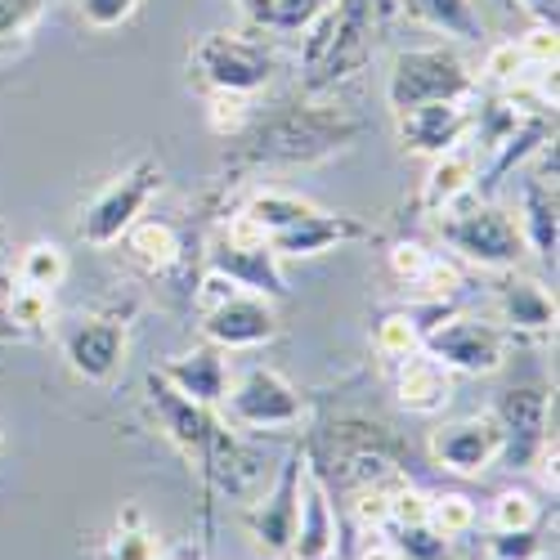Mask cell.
Here are the masks:
<instances>
[{"label": "cell", "mask_w": 560, "mask_h": 560, "mask_svg": "<svg viewBox=\"0 0 560 560\" xmlns=\"http://www.w3.org/2000/svg\"><path fill=\"white\" fill-rule=\"evenodd\" d=\"M363 121L332 104H288L252 117L224 149L229 175H260V171H301L318 166L363 139Z\"/></svg>", "instance_id": "6da1fadb"}, {"label": "cell", "mask_w": 560, "mask_h": 560, "mask_svg": "<svg viewBox=\"0 0 560 560\" xmlns=\"http://www.w3.org/2000/svg\"><path fill=\"white\" fill-rule=\"evenodd\" d=\"M395 0H328L310 27L301 32L296 72L305 95H332L346 81H354L390 27Z\"/></svg>", "instance_id": "7a4b0ae2"}, {"label": "cell", "mask_w": 560, "mask_h": 560, "mask_svg": "<svg viewBox=\"0 0 560 560\" xmlns=\"http://www.w3.org/2000/svg\"><path fill=\"white\" fill-rule=\"evenodd\" d=\"M305 457L314 466V476L323 485H337L341 493L363 489V485H395L408 480V457L412 448L372 417H337L318 435L301 440Z\"/></svg>", "instance_id": "3957f363"}, {"label": "cell", "mask_w": 560, "mask_h": 560, "mask_svg": "<svg viewBox=\"0 0 560 560\" xmlns=\"http://www.w3.org/2000/svg\"><path fill=\"white\" fill-rule=\"evenodd\" d=\"M149 408L158 417L162 435L179 448V457L198 466V480H202V498H207V525H211V498L224 489L233 493L238 489V476L247 471V457L238 453V444H233V435L224 431V422L215 417V408L207 404H194L184 399L175 386H166L158 372H149Z\"/></svg>", "instance_id": "277c9868"}, {"label": "cell", "mask_w": 560, "mask_h": 560, "mask_svg": "<svg viewBox=\"0 0 560 560\" xmlns=\"http://www.w3.org/2000/svg\"><path fill=\"white\" fill-rule=\"evenodd\" d=\"M440 238L453 247V256H462L466 265H480L493 273H506L525 260V238L521 224L506 207H498L493 198H466L448 211L435 215Z\"/></svg>", "instance_id": "5b68a950"}, {"label": "cell", "mask_w": 560, "mask_h": 560, "mask_svg": "<svg viewBox=\"0 0 560 560\" xmlns=\"http://www.w3.org/2000/svg\"><path fill=\"white\" fill-rule=\"evenodd\" d=\"M480 81L471 77L466 59L453 45H412L399 50L390 63V81H386V100L395 113L422 108V104H471Z\"/></svg>", "instance_id": "8992f818"}, {"label": "cell", "mask_w": 560, "mask_h": 560, "mask_svg": "<svg viewBox=\"0 0 560 560\" xmlns=\"http://www.w3.org/2000/svg\"><path fill=\"white\" fill-rule=\"evenodd\" d=\"M162 194V166L153 158L130 162L121 175H113L104 189L90 198L77 215V238L85 247H117L126 238V229L149 211V202Z\"/></svg>", "instance_id": "52a82bcc"}, {"label": "cell", "mask_w": 560, "mask_h": 560, "mask_svg": "<svg viewBox=\"0 0 560 560\" xmlns=\"http://www.w3.org/2000/svg\"><path fill=\"white\" fill-rule=\"evenodd\" d=\"M189 72L207 90H224V95H256L273 81V50L260 36L247 32H207L189 50Z\"/></svg>", "instance_id": "ba28073f"}, {"label": "cell", "mask_w": 560, "mask_h": 560, "mask_svg": "<svg viewBox=\"0 0 560 560\" xmlns=\"http://www.w3.org/2000/svg\"><path fill=\"white\" fill-rule=\"evenodd\" d=\"M224 417L238 431H292L305 422V395L273 368H247L224 390Z\"/></svg>", "instance_id": "9c48e42d"}, {"label": "cell", "mask_w": 560, "mask_h": 560, "mask_svg": "<svg viewBox=\"0 0 560 560\" xmlns=\"http://www.w3.org/2000/svg\"><path fill=\"white\" fill-rule=\"evenodd\" d=\"M493 422L502 431L498 462L506 471H525L542 457V448L556 440L551 435V395L542 386H516L493 404Z\"/></svg>", "instance_id": "30bf717a"}, {"label": "cell", "mask_w": 560, "mask_h": 560, "mask_svg": "<svg viewBox=\"0 0 560 560\" xmlns=\"http://www.w3.org/2000/svg\"><path fill=\"white\" fill-rule=\"evenodd\" d=\"M506 332L498 323L485 318H466V314H448L440 328L422 341V350L444 363L448 372H462V377H493V372L506 363Z\"/></svg>", "instance_id": "8fae6325"}, {"label": "cell", "mask_w": 560, "mask_h": 560, "mask_svg": "<svg viewBox=\"0 0 560 560\" xmlns=\"http://www.w3.org/2000/svg\"><path fill=\"white\" fill-rule=\"evenodd\" d=\"M301 476H305V444H296L283 466H278L273 489L247 511V534L265 556H288L296 538V511H301Z\"/></svg>", "instance_id": "7c38bea8"}, {"label": "cell", "mask_w": 560, "mask_h": 560, "mask_svg": "<svg viewBox=\"0 0 560 560\" xmlns=\"http://www.w3.org/2000/svg\"><path fill=\"white\" fill-rule=\"evenodd\" d=\"M202 337L207 346L233 354V350H260L278 337V314L273 301L252 292H229L215 305L202 310Z\"/></svg>", "instance_id": "4fadbf2b"}, {"label": "cell", "mask_w": 560, "mask_h": 560, "mask_svg": "<svg viewBox=\"0 0 560 560\" xmlns=\"http://www.w3.org/2000/svg\"><path fill=\"white\" fill-rule=\"evenodd\" d=\"M63 359L81 382H113L126 359V314H81L63 332Z\"/></svg>", "instance_id": "5bb4252c"}, {"label": "cell", "mask_w": 560, "mask_h": 560, "mask_svg": "<svg viewBox=\"0 0 560 560\" xmlns=\"http://www.w3.org/2000/svg\"><path fill=\"white\" fill-rule=\"evenodd\" d=\"M502 448V431L493 422V412L485 417H457L431 431V457L453 476H485L498 462Z\"/></svg>", "instance_id": "9a60e30c"}, {"label": "cell", "mask_w": 560, "mask_h": 560, "mask_svg": "<svg viewBox=\"0 0 560 560\" xmlns=\"http://www.w3.org/2000/svg\"><path fill=\"white\" fill-rule=\"evenodd\" d=\"M471 104H422V108L395 113L399 117V144H404V153H412V158H440L448 149H462L466 135L476 130V108Z\"/></svg>", "instance_id": "2e32d148"}, {"label": "cell", "mask_w": 560, "mask_h": 560, "mask_svg": "<svg viewBox=\"0 0 560 560\" xmlns=\"http://www.w3.org/2000/svg\"><path fill=\"white\" fill-rule=\"evenodd\" d=\"M207 269L229 278L238 292H252L265 301H288V273H283V260L269 252V243L238 247V243L215 238L207 252Z\"/></svg>", "instance_id": "e0dca14e"}, {"label": "cell", "mask_w": 560, "mask_h": 560, "mask_svg": "<svg viewBox=\"0 0 560 560\" xmlns=\"http://www.w3.org/2000/svg\"><path fill=\"white\" fill-rule=\"evenodd\" d=\"M363 238H368V224H359L354 215L314 207V211L301 215L296 224L269 233V252H273L278 260H305V256H323V252H332V247L363 243Z\"/></svg>", "instance_id": "ac0fdd59"}, {"label": "cell", "mask_w": 560, "mask_h": 560, "mask_svg": "<svg viewBox=\"0 0 560 560\" xmlns=\"http://www.w3.org/2000/svg\"><path fill=\"white\" fill-rule=\"evenodd\" d=\"M337 506L332 489L314 476V466L305 457V476H301V511H296V538H292V560H332L337 556Z\"/></svg>", "instance_id": "d6986e66"}, {"label": "cell", "mask_w": 560, "mask_h": 560, "mask_svg": "<svg viewBox=\"0 0 560 560\" xmlns=\"http://www.w3.org/2000/svg\"><path fill=\"white\" fill-rule=\"evenodd\" d=\"M498 328L506 337H547L556 332V301L547 296L542 283L521 278L516 269H506V278L498 283Z\"/></svg>", "instance_id": "ffe728a7"}, {"label": "cell", "mask_w": 560, "mask_h": 560, "mask_svg": "<svg viewBox=\"0 0 560 560\" xmlns=\"http://www.w3.org/2000/svg\"><path fill=\"white\" fill-rule=\"evenodd\" d=\"M521 238L525 252H534L547 269H556V252H560V198L556 184L542 175H525L521 179Z\"/></svg>", "instance_id": "44dd1931"}, {"label": "cell", "mask_w": 560, "mask_h": 560, "mask_svg": "<svg viewBox=\"0 0 560 560\" xmlns=\"http://www.w3.org/2000/svg\"><path fill=\"white\" fill-rule=\"evenodd\" d=\"M158 377H162L166 386H175L184 399L207 404V408H220V399H224V390H229V363H224V350L198 346V350H189V354H175L171 363H162Z\"/></svg>", "instance_id": "7402d4cb"}, {"label": "cell", "mask_w": 560, "mask_h": 560, "mask_svg": "<svg viewBox=\"0 0 560 560\" xmlns=\"http://www.w3.org/2000/svg\"><path fill=\"white\" fill-rule=\"evenodd\" d=\"M395 399L408 412L431 417L453 399V372L444 363H435L427 350H417V354L395 363Z\"/></svg>", "instance_id": "603a6c76"}, {"label": "cell", "mask_w": 560, "mask_h": 560, "mask_svg": "<svg viewBox=\"0 0 560 560\" xmlns=\"http://www.w3.org/2000/svg\"><path fill=\"white\" fill-rule=\"evenodd\" d=\"M448 314H457L453 301H427V305H412V310H395V314H386V318L377 323V354L390 359V363L417 354V350H422V341L440 328Z\"/></svg>", "instance_id": "cb8c5ba5"}, {"label": "cell", "mask_w": 560, "mask_h": 560, "mask_svg": "<svg viewBox=\"0 0 560 560\" xmlns=\"http://www.w3.org/2000/svg\"><path fill=\"white\" fill-rule=\"evenodd\" d=\"M476 179H480V162H476V153L448 149V153L431 158V171H427V184H422V211L440 215V211L466 202V198L476 194Z\"/></svg>", "instance_id": "d4e9b609"}, {"label": "cell", "mask_w": 560, "mask_h": 560, "mask_svg": "<svg viewBox=\"0 0 560 560\" xmlns=\"http://www.w3.org/2000/svg\"><path fill=\"white\" fill-rule=\"evenodd\" d=\"M395 5L448 40H485V19L476 0H395Z\"/></svg>", "instance_id": "484cf974"}, {"label": "cell", "mask_w": 560, "mask_h": 560, "mask_svg": "<svg viewBox=\"0 0 560 560\" xmlns=\"http://www.w3.org/2000/svg\"><path fill=\"white\" fill-rule=\"evenodd\" d=\"M95 560H162V542H158V534L149 529L144 511H139L135 502L121 506V516H117L113 534L100 542Z\"/></svg>", "instance_id": "4316f807"}, {"label": "cell", "mask_w": 560, "mask_h": 560, "mask_svg": "<svg viewBox=\"0 0 560 560\" xmlns=\"http://www.w3.org/2000/svg\"><path fill=\"white\" fill-rule=\"evenodd\" d=\"M126 252L153 273H166L184 260V243H179L175 224H166V220H135L126 229Z\"/></svg>", "instance_id": "83f0119b"}, {"label": "cell", "mask_w": 560, "mask_h": 560, "mask_svg": "<svg viewBox=\"0 0 560 560\" xmlns=\"http://www.w3.org/2000/svg\"><path fill=\"white\" fill-rule=\"evenodd\" d=\"M247 23L256 32H273V36H301L310 27V19L328 5V0H233Z\"/></svg>", "instance_id": "f1b7e54d"}, {"label": "cell", "mask_w": 560, "mask_h": 560, "mask_svg": "<svg viewBox=\"0 0 560 560\" xmlns=\"http://www.w3.org/2000/svg\"><path fill=\"white\" fill-rule=\"evenodd\" d=\"M14 278H19L23 288H36V292L63 288V278H68V256H63V247H59V243H32V247H23Z\"/></svg>", "instance_id": "f546056e"}, {"label": "cell", "mask_w": 560, "mask_h": 560, "mask_svg": "<svg viewBox=\"0 0 560 560\" xmlns=\"http://www.w3.org/2000/svg\"><path fill=\"white\" fill-rule=\"evenodd\" d=\"M310 211H314V202H305L301 194H288V189H256V194L247 198V207H243V215H252L265 233L288 229V224H296V220L310 215Z\"/></svg>", "instance_id": "4dcf8cb0"}, {"label": "cell", "mask_w": 560, "mask_h": 560, "mask_svg": "<svg viewBox=\"0 0 560 560\" xmlns=\"http://www.w3.org/2000/svg\"><path fill=\"white\" fill-rule=\"evenodd\" d=\"M476 521H480V511H476V502L466 498V493H440V498H431V506H427V525L440 534V538H462V534H471L476 529Z\"/></svg>", "instance_id": "1f68e13d"}, {"label": "cell", "mask_w": 560, "mask_h": 560, "mask_svg": "<svg viewBox=\"0 0 560 560\" xmlns=\"http://www.w3.org/2000/svg\"><path fill=\"white\" fill-rule=\"evenodd\" d=\"M404 485V480H395ZM395 485H363V489H350V521L363 529V534H382L390 529V493Z\"/></svg>", "instance_id": "d6a6232c"}, {"label": "cell", "mask_w": 560, "mask_h": 560, "mask_svg": "<svg viewBox=\"0 0 560 560\" xmlns=\"http://www.w3.org/2000/svg\"><path fill=\"white\" fill-rule=\"evenodd\" d=\"M538 521H542V502H538L529 489H502V493L493 498V506H489L493 534H502V529H529V525H538Z\"/></svg>", "instance_id": "836d02e7"}, {"label": "cell", "mask_w": 560, "mask_h": 560, "mask_svg": "<svg viewBox=\"0 0 560 560\" xmlns=\"http://www.w3.org/2000/svg\"><path fill=\"white\" fill-rule=\"evenodd\" d=\"M10 318L14 328L27 337V332H40L45 323L55 318V292H36V288H23L14 278V292H10Z\"/></svg>", "instance_id": "e575fe53"}, {"label": "cell", "mask_w": 560, "mask_h": 560, "mask_svg": "<svg viewBox=\"0 0 560 560\" xmlns=\"http://www.w3.org/2000/svg\"><path fill=\"white\" fill-rule=\"evenodd\" d=\"M529 72H538V68H529V59H525V50H521V40H498L493 50L485 55V81L498 85V90L525 81Z\"/></svg>", "instance_id": "d590c367"}, {"label": "cell", "mask_w": 560, "mask_h": 560, "mask_svg": "<svg viewBox=\"0 0 560 560\" xmlns=\"http://www.w3.org/2000/svg\"><path fill=\"white\" fill-rule=\"evenodd\" d=\"M390 542L404 560H448V538H440L427 521L422 525H399Z\"/></svg>", "instance_id": "8d00e7d4"}, {"label": "cell", "mask_w": 560, "mask_h": 560, "mask_svg": "<svg viewBox=\"0 0 560 560\" xmlns=\"http://www.w3.org/2000/svg\"><path fill=\"white\" fill-rule=\"evenodd\" d=\"M207 121L220 139H233L247 121H252V104L247 95H224V90H211V100H207Z\"/></svg>", "instance_id": "74e56055"}, {"label": "cell", "mask_w": 560, "mask_h": 560, "mask_svg": "<svg viewBox=\"0 0 560 560\" xmlns=\"http://www.w3.org/2000/svg\"><path fill=\"white\" fill-rule=\"evenodd\" d=\"M489 560H538L542 556V529L529 525V529H502L489 538L485 547Z\"/></svg>", "instance_id": "f35d334b"}, {"label": "cell", "mask_w": 560, "mask_h": 560, "mask_svg": "<svg viewBox=\"0 0 560 560\" xmlns=\"http://www.w3.org/2000/svg\"><path fill=\"white\" fill-rule=\"evenodd\" d=\"M431 256H435V252H427L422 243L399 238V243H390L386 265H390V273H395V283L417 288V283H422V273H427V265H431Z\"/></svg>", "instance_id": "ab89813d"}, {"label": "cell", "mask_w": 560, "mask_h": 560, "mask_svg": "<svg viewBox=\"0 0 560 560\" xmlns=\"http://www.w3.org/2000/svg\"><path fill=\"white\" fill-rule=\"evenodd\" d=\"M40 19V0H0V50L19 45Z\"/></svg>", "instance_id": "60d3db41"}, {"label": "cell", "mask_w": 560, "mask_h": 560, "mask_svg": "<svg viewBox=\"0 0 560 560\" xmlns=\"http://www.w3.org/2000/svg\"><path fill=\"white\" fill-rule=\"evenodd\" d=\"M77 10L95 32H117V27H126L135 19L139 0H77Z\"/></svg>", "instance_id": "b9f144b4"}, {"label": "cell", "mask_w": 560, "mask_h": 560, "mask_svg": "<svg viewBox=\"0 0 560 560\" xmlns=\"http://www.w3.org/2000/svg\"><path fill=\"white\" fill-rule=\"evenodd\" d=\"M417 288H422L431 301H453L462 292V269L453 260L431 256V265H427V273H422V283H417Z\"/></svg>", "instance_id": "7bdbcfd3"}, {"label": "cell", "mask_w": 560, "mask_h": 560, "mask_svg": "<svg viewBox=\"0 0 560 560\" xmlns=\"http://www.w3.org/2000/svg\"><path fill=\"white\" fill-rule=\"evenodd\" d=\"M521 50L529 59V68H556V27H529L521 36Z\"/></svg>", "instance_id": "ee69618b"}, {"label": "cell", "mask_w": 560, "mask_h": 560, "mask_svg": "<svg viewBox=\"0 0 560 560\" xmlns=\"http://www.w3.org/2000/svg\"><path fill=\"white\" fill-rule=\"evenodd\" d=\"M10 292H14V273H0V341H19L23 332L10 318Z\"/></svg>", "instance_id": "f6af8a7d"}, {"label": "cell", "mask_w": 560, "mask_h": 560, "mask_svg": "<svg viewBox=\"0 0 560 560\" xmlns=\"http://www.w3.org/2000/svg\"><path fill=\"white\" fill-rule=\"evenodd\" d=\"M538 27H560V0H516Z\"/></svg>", "instance_id": "bcb514c9"}, {"label": "cell", "mask_w": 560, "mask_h": 560, "mask_svg": "<svg viewBox=\"0 0 560 560\" xmlns=\"http://www.w3.org/2000/svg\"><path fill=\"white\" fill-rule=\"evenodd\" d=\"M354 560H404L399 551H395V542L390 538H368L363 547H359V556Z\"/></svg>", "instance_id": "7dc6e473"}]
</instances>
